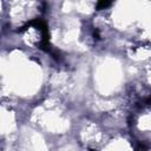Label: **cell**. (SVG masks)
Here are the masks:
<instances>
[{
	"label": "cell",
	"mask_w": 151,
	"mask_h": 151,
	"mask_svg": "<svg viewBox=\"0 0 151 151\" xmlns=\"http://www.w3.org/2000/svg\"><path fill=\"white\" fill-rule=\"evenodd\" d=\"M110 5H111V3H110V1H99L97 4V8L98 9H104V8L109 7Z\"/></svg>",
	"instance_id": "obj_1"
},
{
	"label": "cell",
	"mask_w": 151,
	"mask_h": 151,
	"mask_svg": "<svg viewBox=\"0 0 151 151\" xmlns=\"http://www.w3.org/2000/svg\"><path fill=\"white\" fill-rule=\"evenodd\" d=\"M137 151H146V148L142 144V145H139V146L137 148Z\"/></svg>",
	"instance_id": "obj_2"
}]
</instances>
